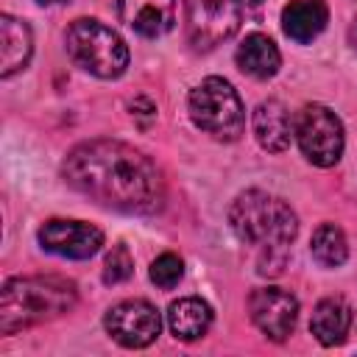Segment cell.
Here are the masks:
<instances>
[{
	"instance_id": "1",
	"label": "cell",
	"mask_w": 357,
	"mask_h": 357,
	"mask_svg": "<svg viewBox=\"0 0 357 357\" xmlns=\"http://www.w3.org/2000/svg\"><path fill=\"white\" fill-rule=\"evenodd\" d=\"M61 176L89 201L117 212L151 215L165 204V178L159 167L142 151L120 139H89L75 145L61 165Z\"/></svg>"
},
{
	"instance_id": "2",
	"label": "cell",
	"mask_w": 357,
	"mask_h": 357,
	"mask_svg": "<svg viewBox=\"0 0 357 357\" xmlns=\"http://www.w3.org/2000/svg\"><path fill=\"white\" fill-rule=\"evenodd\" d=\"M229 223L243 243L259 251L257 271L262 276L282 273L287 248L298 234V218L284 198L265 190H245L231 201Z\"/></svg>"
},
{
	"instance_id": "3",
	"label": "cell",
	"mask_w": 357,
	"mask_h": 357,
	"mask_svg": "<svg viewBox=\"0 0 357 357\" xmlns=\"http://www.w3.org/2000/svg\"><path fill=\"white\" fill-rule=\"evenodd\" d=\"M78 287L64 276H17L0 293V332L14 335L53 321L75 307Z\"/></svg>"
},
{
	"instance_id": "4",
	"label": "cell",
	"mask_w": 357,
	"mask_h": 357,
	"mask_svg": "<svg viewBox=\"0 0 357 357\" xmlns=\"http://www.w3.org/2000/svg\"><path fill=\"white\" fill-rule=\"evenodd\" d=\"M64 45L70 59L95 78H120L128 67V47L123 36L98 20H75L64 33Z\"/></svg>"
},
{
	"instance_id": "5",
	"label": "cell",
	"mask_w": 357,
	"mask_h": 357,
	"mask_svg": "<svg viewBox=\"0 0 357 357\" xmlns=\"http://www.w3.org/2000/svg\"><path fill=\"white\" fill-rule=\"evenodd\" d=\"M187 109H190L192 123L212 139L234 142V139H240V134L245 128L243 100L226 78H218V75L204 78L190 92Z\"/></svg>"
},
{
	"instance_id": "6",
	"label": "cell",
	"mask_w": 357,
	"mask_h": 357,
	"mask_svg": "<svg viewBox=\"0 0 357 357\" xmlns=\"http://www.w3.org/2000/svg\"><path fill=\"white\" fill-rule=\"evenodd\" d=\"M293 137L298 139L301 153L318 167H332L343 156V123L324 103L301 106L293 117Z\"/></svg>"
},
{
	"instance_id": "7",
	"label": "cell",
	"mask_w": 357,
	"mask_h": 357,
	"mask_svg": "<svg viewBox=\"0 0 357 357\" xmlns=\"http://www.w3.org/2000/svg\"><path fill=\"white\" fill-rule=\"evenodd\" d=\"M240 0H184V31L195 50H212L240 28Z\"/></svg>"
},
{
	"instance_id": "8",
	"label": "cell",
	"mask_w": 357,
	"mask_h": 357,
	"mask_svg": "<svg viewBox=\"0 0 357 357\" xmlns=\"http://www.w3.org/2000/svg\"><path fill=\"white\" fill-rule=\"evenodd\" d=\"M106 332L126 349H142L153 343L162 332V318L156 307L145 298H126L114 304L103 318Z\"/></svg>"
},
{
	"instance_id": "9",
	"label": "cell",
	"mask_w": 357,
	"mask_h": 357,
	"mask_svg": "<svg viewBox=\"0 0 357 357\" xmlns=\"http://www.w3.org/2000/svg\"><path fill=\"white\" fill-rule=\"evenodd\" d=\"M248 315L268 340L282 343L296 329L298 301L284 287H257L248 296Z\"/></svg>"
},
{
	"instance_id": "10",
	"label": "cell",
	"mask_w": 357,
	"mask_h": 357,
	"mask_svg": "<svg viewBox=\"0 0 357 357\" xmlns=\"http://www.w3.org/2000/svg\"><path fill=\"white\" fill-rule=\"evenodd\" d=\"M39 245L67 259H89L103 245V231L84 220L53 218L39 229Z\"/></svg>"
},
{
	"instance_id": "11",
	"label": "cell",
	"mask_w": 357,
	"mask_h": 357,
	"mask_svg": "<svg viewBox=\"0 0 357 357\" xmlns=\"http://www.w3.org/2000/svg\"><path fill=\"white\" fill-rule=\"evenodd\" d=\"M120 20L139 36H162L176 22V0H117Z\"/></svg>"
},
{
	"instance_id": "12",
	"label": "cell",
	"mask_w": 357,
	"mask_h": 357,
	"mask_svg": "<svg viewBox=\"0 0 357 357\" xmlns=\"http://www.w3.org/2000/svg\"><path fill=\"white\" fill-rule=\"evenodd\" d=\"M251 126H254L257 142L265 151H271V153L287 151V145L293 139V117L284 109V103H279V100H262L254 109V114H251Z\"/></svg>"
},
{
	"instance_id": "13",
	"label": "cell",
	"mask_w": 357,
	"mask_h": 357,
	"mask_svg": "<svg viewBox=\"0 0 357 357\" xmlns=\"http://www.w3.org/2000/svg\"><path fill=\"white\" fill-rule=\"evenodd\" d=\"M33 53V36L28 22L3 14L0 17V75L11 78L14 73L25 70Z\"/></svg>"
},
{
	"instance_id": "14",
	"label": "cell",
	"mask_w": 357,
	"mask_h": 357,
	"mask_svg": "<svg viewBox=\"0 0 357 357\" xmlns=\"http://www.w3.org/2000/svg\"><path fill=\"white\" fill-rule=\"evenodd\" d=\"M326 20L329 8L324 0H293L282 8V28L298 45L312 42L326 28Z\"/></svg>"
},
{
	"instance_id": "15",
	"label": "cell",
	"mask_w": 357,
	"mask_h": 357,
	"mask_svg": "<svg viewBox=\"0 0 357 357\" xmlns=\"http://www.w3.org/2000/svg\"><path fill=\"white\" fill-rule=\"evenodd\" d=\"M167 326L173 337L190 343L206 335L212 326V307L198 296H184L167 307Z\"/></svg>"
},
{
	"instance_id": "16",
	"label": "cell",
	"mask_w": 357,
	"mask_h": 357,
	"mask_svg": "<svg viewBox=\"0 0 357 357\" xmlns=\"http://www.w3.org/2000/svg\"><path fill=\"white\" fill-rule=\"evenodd\" d=\"M237 67L251 75V78H273L279 73V64H282V56H279V47L273 45V39H268L265 33H248L240 45H237Z\"/></svg>"
},
{
	"instance_id": "17",
	"label": "cell",
	"mask_w": 357,
	"mask_h": 357,
	"mask_svg": "<svg viewBox=\"0 0 357 357\" xmlns=\"http://www.w3.org/2000/svg\"><path fill=\"white\" fill-rule=\"evenodd\" d=\"M349 326H351V307L340 296H329V298H321L315 304L312 318H310V329H312L318 343H324V346L343 343V337L349 335Z\"/></svg>"
},
{
	"instance_id": "18",
	"label": "cell",
	"mask_w": 357,
	"mask_h": 357,
	"mask_svg": "<svg viewBox=\"0 0 357 357\" xmlns=\"http://www.w3.org/2000/svg\"><path fill=\"white\" fill-rule=\"evenodd\" d=\"M312 257L318 265L324 268H337L346 262L349 257V243H346V234L340 231V226L335 223H321L312 234Z\"/></svg>"
},
{
	"instance_id": "19",
	"label": "cell",
	"mask_w": 357,
	"mask_h": 357,
	"mask_svg": "<svg viewBox=\"0 0 357 357\" xmlns=\"http://www.w3.org/2000/svg\"><path fill=\"white\" fill-rule=\"evenodd\" d=\"M181 276H184V262H181V257L173 254V251H165V254H159V257L151 262V282H153L156 287H162V290L176 287Z\"/></svg>"
},
{
	"instance_id": "20",
	"label": "cell",
	"mask_w": 357,
	"mask_h": 357,
	"mask_svg": "<svg viewBox=\"0 0 357 357\" xmlns=\"http://www.w3.org/2000/svg\"><path fill=\"white\" fill-rule=\"evenodd\" d=\"M131 273H134V259H131L128 248L123 243L112 245V251L106 254V262H103V282L106 284H120Z\"/></svg>"
},
{
	"instance_id": "21",
	"label": "cell",
	"mask_w": 357,
	"mask_h": 357,
	"mask_svg": "<svg viewBox=\"0 0 357 357\" xmlns=\"http://www.w3.org/2000/svg\"><path fill=\"white\" fill-rule=\"evenodd\" d=\"M349 45L357 50V17L351 20V25H349Z\"/></svg>"
},
{
	"instance_id": "22",
	"label": "cell",
	"mask_w": 357,
	"mask_h": 357,
	"mask_svg": "<svg viewBox=\"0 0 357 357\" xmlns=\"http://www.w3.org/2000/svg\"><path fill=\"white\" fill-rule=\"evenodd\" d=\"M36 3H42V6H56V3H64V0H36Z\"/></svg>"
},
{
	"instance_id": "23",
	"label": "cell",
	"mask_w": 357,
	"mask_h": 357,
	"mask_svg": "<svg viewBox=\"0 0 357 357\" xmlns=\"http://www.w3.org/2000/svg\"><path fill=\"white\" fill-rule=\"evenodd\" d=\"M240 3H245V6H259L262 0H240Z\"/></svg>"
}]
</instances>
